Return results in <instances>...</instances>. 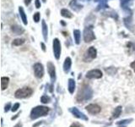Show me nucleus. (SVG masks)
<instances>
[{
    "instance_id": "obj_1",
    "label": "nucleus",
    "mask_w": 135,
    "mask_h": 127,
    "mask_svg": "<svg viewBox=\"0 0 135 127\" xmlns=\"http://www.w3.org/2000/svg\"><path fill=\"white\" fill-rule=\"evenodd\" d=\"M93 97V90L89 86H83L80 87V89L78 92V95L76 97V100L78 103L81 102H86L91 100Z\"/></svg>"
},
{
    "instance_id": "obj_2",
    "label": "nucleus",
    "mask_w": 135,
    "mask_h": 127,
    "mask_svg": "<svg viewBox=\"0 0 135 127\" xmlns=\"http://www.w3.org/2000/svg\"><path fill=\"white\" fill-rule=\"evenodd\" d=\"M50 108L46 106H37V107L33 108L31 111L30 118L32 120H37L41 117H45L49 114Z\"/></svg>"
},
{
    "instance_id": "obj_3",
    "label": "nucleus",
    "mask_w": 135,
    "mask_h": 127,
    "mask_svg": "<svg viewBox=\"0 0 135 127\" xmlns=\"http://www.w3.org/2000/svg\"><path fill=\"white\" fill-rule=\"evenodd\" d=\"M33 93L32 88L29 87H25L20 89H18L15 92H14V97L18 99H23V98H27L30 97Z\"/></svg>"
},
{
    "instance_id": "obj_4",
    "label": "nucleus",
    "mask_w": 135,
    "mask_h": 127,
    "mask_svg": "<svg viewBox=\"0 0 135 127\" xmlns=\"http://www.w3.org/2000/svg\"><path fill=\"white\" fill-rule=\"evenodd\" d=\"M95 39V33L93 31V26H87L84 30V40L85 43H91Z\"/></svg>"
},
{
    "instance_id": "obj_5",
    "label": "nucleus",
    "mask_w": 135,
    "mask_h": 127,
    "mask_svg": "<svg viewBox=\"0 0 135 127\" xmlns=\"http://www.w3.org/2000/svg\"><path fill=\"white\" fill-rule=\"evenodd\" d=\"M33 70H34V75L37 78L41 79L44 75V68L43 65L41 63H37L33 66Z\"/></svg>"
},
{
    "instance_id": "obj_6",
    "label": "nucleus",
    "mask_w": 135,
    "mask_h": 127,
    "mask_svg": "<svg viewBox=\"0 0 135 127\" xmlns=\"http://www.w3.org/2000/svg\"><path fill=\"white\" fill-rule=\"evenodd\" d=\"M52 46H53L54 56H55L56 60H59L60 55H61V43H60V41L58 38H55L53 40Z\"/></svg>"
},
{
    "instance_id": "obj_7",
    "label": "nucleus",
    "mask_w": 135,
    "mask_h": 127,
    "mask_svg": "<svg viewBox=\"0 0 135 127\" xmlns=\"http://www.w3.org/2000/svg\"><path fill=\"white\" fill-rule=\"evenodd\" d=\"M86 111L91 114H98L99 113H101V108L100 105L96 104V103H91V104L87 105L85 107Z\"/></svg>"
},
{
    "instance_id": "obj_8",
    "label": "nucleus",
    "mask_w": 135,
    "mask_h": 127,
    "mask_svg": "<svg viewBox=\"0 0 135 127\" xmlns=\"http://www.w3.org/2000/svg\"><path fill=\"white\" fill-rule=\"evenodd\" d=\"M103 74L101 72V70L98 69L91 70L86 73V78L88 79H101L102 77Z\"/></svg>"
},
{
    "instance_id": "obj_9",
    "label": "nucleus",
    "mask_w": 135,
    "mask_h": 127,
    "mask_svg": "<svg viewBox=\"0 0 135 127\" xmlns=\"http://www.w3.org/2000/svg\"><path fill=\"white\" fill-rule=\"evenodd\" d=\"M69 112L74 115V117L78 118V119H80V120H85L87 121L89 119L88 117L86 116V115L82 113V112H80L79 109H78L76 107H73V108H69Z\"/></svg>"
},
{
    "instance_id": "obj_10",
    "label": "nucleus",
    "mask_w": 135,
    "mask_h": 127,
    "mask_svg": "<svg viewBox=\"0 0 135 127\" xmlns=\"http://www.w3.org/2000/svg\"><path fill=\"white\" fill-rule=\"evenodd\" d=\"M47 71H48V74L50 75L51 81L53 83L54 81H56V69L54 64L52 63V62H47Z\"/></svg>"
},
{
    "instance_id": "obj_11",
    "label": "nucleus",
    "mask_w": 135,
    "mask_h": 127,
    "mask_svg": "<svg viewBox=\"0 0 135 127\" xmlns=\"http://www.w3.org/2000/svg\"><path fill=\"white\" fill-rule=\"evenodd\" d=\"M71 65H72V60H71V58L69 57L66 58L64 63V71L66 74H68V72L70 71Z\"/></svg>"
},
{
    "instance_id": "obj_12",
    "label": "nucleus",
    "mask_w": 135,
    "mask_h": 127,
    "mask_svg": "<svg viewBox=\"0 0 135 127\" xmlns=\"http://www.w3.org/2000/svg\"><path fill=\"white\" fill-rule=\"evenodd\" d=\"M87 56L89 58V60H94V58H96L97 56V51L94 47H91L88 51H87Z\"/></svg>"
},
{
    "instance_id": "obj_13",
    "label": "nucleus",
    "mask_w": 135,
    "mask_h": 127,
    "mask_svg": "<svg viewBox=\"0 0 135 127\" xmlns=\"http://www.w3.org/2000/svg\"><path fill=\"white\" fill-rule=\"evenodd\" d=\"M75 87H76V84H75V81H74V79H68V91L73 94L74 92V90H75Z\"/></svg>"
},
{
    "instance_id": "obj_14",
    "label": "nucleus",
    "mask_w": 135,
    "mask_h": 127,
    "mask_svg": "<svg viewBox=\"0 0 135 127\" xmlns=\"http://www.w3.org/2000/svg\"><path fill=\"white\" fill-rule=\"evenodd\" d=\"M69 6L71 7L72 10H74V11H76V12L79 11L81 9H82V5L78 4L77 0H72V1L70 2V4H69Z\"/></svg>"
},
{
    "instance_id": "obj_15",
    "label": "nucleus",
    "mask_w": 135,
    "mask_h": 127,
    "mask_svg": "<svg viewBox=\"0 0 135 127\" xmlns=\"http://www.w3.org/2000/svg\"><path fill=\"white\" fill-rule=\"evenodd\" d=\"M8 83H10V78L3 76V77L1 78V88H2L3 91H4L6 88L8 87Z\"/></svg>"
},
{
    "instance_id": "obj_16",
    "label": "nucleus",
    "mask_w": 135,
    "mask_h": 127,
    "mask_svg": "<svg viewBox=\"0 0 135 127\" xmlns=\"http://www.w3.org/2000/svg\"><path fill=\"white\" fill-rule=\"evenodd\" d=\"M11 30L15 35H21L24 32V29L21 26H13L11 27Z\"/></svg>"
},
{
    "instance_id": "obj_17",
    "label": "nucleus",
    "mask_w": 135,
    "mask_h": 127,
    "mask_svg": "<svg viewBox=\"0 0 135 127\" xmlns=\"http://www.w3.org/2000/svg\"><path fill=\"white\" fill-rule=\"evenodd\" d=\"M122 106H118V107L115 108V110L113 111V114H112V118H113V119H118V118L122 114Z\"/></svg>"
},
{
    "instance_id": "obj_18",
    "label": "nucleus",
    "mask_w": 135,
    "mask_h": 127,
    "mask_svg": "<svg viewBox=\"0 0 135 127\" xmlns=\"http://www.w3.org/2000/svg\"><path fill=\"white\" fill-rule=\"evenodd\" d=\"M19 11H20V17H21V20L24 23V25H27V17L25 15V10L22 7H20L19 8Z\"/></svg>"
},
{
    "instance_id": "obj_19",
    "label": "nucleus",
    "mask_w": 135,
    "mask_h": 127,
    "mask_svg": "<svg viewBox=\"0 0 135 127\" xmlns=\"http://www.w3.org/2000/svg\"><path fill=\"white\" fill-rule=\"evenodd\" d=\"M42 34L45 40H47V33H48V29H47V25L46 24L45 20H42Z\"/></svg>"
},
{
    "instance_id": "obj_20",
    "label": "nucleus",
    "mask_w": 135,
    "mask_h": 127,
    "mask_svg": "<svg viewBox=\"0 0 135 127\" xmlns=\"http://www.w3.org/2000/svg\"><path fill=\"white\" fill-rule=\"evenodd\" d=\"M80 31L79 30H74V41H75L76 44H79L80 43Z\"/></svg>"
},
{
    "instance_id": "obj_21",
    "label": "nucleus",
    "mask_w": 135,
    "mask_h": 127,
    "mask_svg": "<svg viewBox=\"0 0 135 127\" xmlns=\"http://www.w3.org/2000/svg\"><path fill=\"white\" fill-rule=\"evenodd\" d=\"M62 16L65 17V18H72L73 17V14H72L69 10H68L67 9H62L61 10Z\"/></svg>"
},
{
    "instance_id": "obj_22",
    "label": "nucleus",
    "mask_w": 135,
    "mask_h": 127,
    "mask_svg": "<svg viewBox=\"0 0 135 127\" xmlns=\"http://www.w3.org/2000/svg\"><path fill=\"white\" fill-rule=\"evenodd\" d=\"M133 121V119H132V118H130V119H126V120H122L118 121V122H116V125H127V124H130Z\"/></svg>"
},
{
    "instance_id": "obj_23",
    "label": "nucleus",
    "mask_w": 135,
    "mask_h": 127,
    "mask_svg": "<svg viewBox=\"0 0 135 127\" xmlns=\"http://www.w3.org/2000/svg\"><path fill=\"white\" fill-rule=\"evenodd\" d=\"M24 43H25V40L24 39H21V38H17V39H14L13 41V43H12V44H13V46H20L22 45V44H24Z\"/></svg>"
},
{
    "instance_id": "obj_24",
    "label": "nucleus",
    "mask_w": 135,
    "mask_h": 127,
    "mask_svg": "<svg viewBox=\"0 0 135 127\" xmlns=\"http://www.w3.org/2000/svg\"><path fill=\"white\" fill-rule=\"evenodd\" d=\"M51 101H52V98L47 95H43L42 97H41V102L42 103H44V104H46V103H51Z\"/></svg>"
},
{
    "instance_id": "obj_25",
    "label": "nucleus",
    "mask_w": 135,
    "mask_h": 127,
    "mask_svg": "<svg viewBox=\"0 0 135 127\" xmlns=\"http://www.w3.org/2000/svg\"><path fill=\"white\" fill-rule=\"evenodd\" d=\"M20 106V104L19 103H14V104L13 105V107H12V108H11V111H12V112H16V111L18 110V109H19Z\"/></svg>"
},
{
    "instance_id": "obj_26",
    "label": "nucleus",
    "mask_w": 135,
    "mask_h": 127,
    "mask_svg": "<svg viewBox=\"0 0 135 127\" xmlns=\"http://www.w3.org/2000/svg\"><path fill=\"white\" fill-rule=\"evenodd\" d=\"M33 19H34L35 22H39V20H40V13L39 12H37L34 14V15H33Z\"/></svg>"
},
{
    "instance_id": "obj_27",
    "label": "nucleus",
    "mask_w": 135,
    "mask_h": 127,
    "mask_svg": "<svg viewBox=\"0 0 135 127\" xmlns=\"http://www.w3.org/2000/svg\"><path fill=\"white\" fill-rule=\"evenodd\" d=\"M11 108H12V107H11V103H7V104L5 105V107H4V112H5V113H7V112L10 111Z\"/></svg>"
},
{
    "instance_id": "obj_28",
    "label": "nucleus",
    "mask_w": 135,
    "mask_h": 127,
    "mask_svg": "<svg viewBox=\"0 0 135 127\" xmlns=\"http://www.w3.org/2000/svg\"><path fill=\"white\" fill-rule=\"evenodd\" d=\"M69 127H84V125H82V124H80V123L74 122V123L72 124V125Z\"/></svg>"
},
{
    "instance_id": "obj_29",
    "label": "nucleus",
    "mask_w": 135,
    "mask_h": 127,
    "mask_svg": "<svg viewBox=\"0 0 135 127\" xmlns=\"http://www.w3.org/2000/svg\"><path fill=\"white\" fill-rule=\"evenodd\" d=\"M35 7L37 9H40L41 8V2L39 0H35Z\"/></svg>"
},
{
    "instance_id": "obj_30",
    "label": "nucleus",
    "mask_w": 135,
    "mask_h": 127,
    "mask_svg": "<svg viewBox=\"0 0 135 127\" xmlns=\"http://www.w3.org/2000/svg\"><path fill=\"white\" fill-rule=\"evenodd\" d=\"M130 67L132 68V69L133 70V71L135 72V60L133 62H132L131 64H130Z\"/></svg>"
},
{
    "instance_id": "obj_31",
    "label": "nucleus",
    "mask_w": 135,
    "mask_h": 127,
    "mask_svg": "<svg viewBox=\"0 0 135 127\" xmlns=\"http://www.w3.org/2000/svg\"><path fill=\"white\" fill-rule=\"evenodd\" d=\"M20 113H21V111H20V112H19V113H18V114H17L15 115V116L12 117V118H11V120H16V119H17V118H18V117H19V115L20 114Z\"/></svg>"
},
{
    "instance_id": "obj_32",
    "label": "nucleus",
    "mask_w": 135,
    "mask_h": 127,
    "mask_svg": "<svg viewBox=\"0 0 135 127\" xmlns=\"http://www.w3.org/2000/svg\"><path fill=\"white\" fill-rule=\"evenodd\" d=\"M44 122V121H40V122H38V123H37V124H35V125H33L32 126L33 127H37V126H39L40 125H41V124H42Z\"/></svg>"
},
{
    "instance_id": "obj_33",
    "label": "nucleus",
    "mask_w": 135,
    "mask_h": 127,
    "mask_svg": "<svg viewBox=\"0 0 135 127\" xmlns=\"http://www.w3.org/2000/svg\"><path fill=\"white\" fill-rule=\"evenodd\" d=\"M14 127H23V124L21 122H19V123H17Z\"/></svg>"
},
{
    "instance_id": "obj_34",
    "label": "nucleus",
    "mask_w": 135,
    "mask_h": 127,
    "mask_svg": "<svg viewBox=\"0 0 135 127\" xmlns=\"http://www.w3.org/2000/svg\"><path fill=\"white\" fill-rule=\"evenodd\" d=\"M41 48H42V50L44 52H46V46H45V44L43 43H41Z\"/></svg>"
},
{
    "instance_id": "obj_35",
    "label": "nucleus",
    "mask_w": 135,
    "mask_h": 127,
    "mask_svg": "<svg viewBox=\"0 0 135 127\" xmlns=\"http://www.w3.org/2000/svg\"><path fill=\"white\" fill-rule=\"evenodd\" d=\"M31 0H25V5H27V6L31 4Z\"/></svg>"
},
{
    "instance_id": "obj_36",
    "label": "nucleus",
    "mask_w": 135,
    "mask_h": 127,
    "mask_svg": "<svg viewBox=\"0 0 135 127\" xmlns=\"http://www.w3.org/2000/svg\"><path fill=\"white\" fill-rule=\"evenodd\" d=\"M119 127H127V126H125V125H121V126H119Z\"/></svg>"
},
{
    "instance_id": "obj_37",
    "label": "nucleus",
    "mask_w": 135,
    "mask_h": 127,
    "mask_svg": "<svg viewBox=\"0 0 135 127\" xmlns=\"http://www.w3.org/2000/svg\"><path fill=\"white\" fill-rule=\"evenodd\" d=\"M47 1V0H43V2H46Z\"/></svg>"
}]
</instances>
